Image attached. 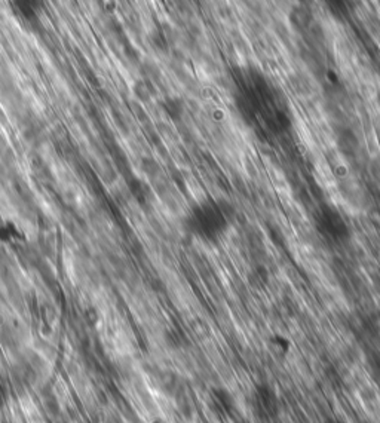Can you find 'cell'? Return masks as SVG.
I'll list each match as a JSON object with an SVG mask.
<instances>
[{"label":"cell","mask_w":380,"mask_h":423,"mask_svg":"<svg viewBox=\"0 0 380 423\" xmlns=\"http://www.w3.org/2000/svg\"><path fill=\"white\" fill-rule=\"evenodd\" d=\"M12 5L25 21H34L42 14L43 0H12Z\"/></svg>","instance_id":"cell-1"},{"label":"cell","mask_w":380,"mask_h":423,"mask_svg":"<svg viewBox=\"0 0 380 423\" xmlns=\"http://www.w3.org/2000/svg\"><path fill=\"white\" fill-rule=\"evenodd\" d=\"M24 239L20 226L8 220L0 223V243H17Z\"/></svg>","instance_id":"cell-2"},{"label":"cell","mask_w":380,"mask_h":423,"mask_svg":"<svg viewBox=\"0 0 380 423\" xmlns=\"http://www.w3.org/2000/svg\"><path fill=\"white\" fill-rule=\"evenodd\" d=\"M12 397V384L8 376L0 370V410H3Z\"/></svg>","instance_id":"cell-3"}]
</instances>
